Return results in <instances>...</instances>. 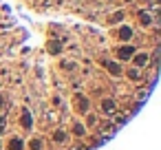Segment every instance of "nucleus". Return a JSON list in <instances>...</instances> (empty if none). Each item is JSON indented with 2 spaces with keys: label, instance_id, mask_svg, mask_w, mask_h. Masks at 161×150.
Listing matches in <instances>:
<instances>
[{
  "label": "nucleus",
  "instance_id": "39448f33",
  "mask_svg": "<svg viewBox=\"0 0 161 150\" xmlns=\"http://www.w3.org/2000/svg\"><path fill=\"white\" fill-rule=\"evenodd\" d=\"M11 148H13V150H22V141H18V139H13V141H11Z\"/></svg>",
  "mask_w": 161,
  "mask_h": 150
},
{
  "label": "nucleus",
  "instance_id": "7ed1b4c3",
  "mask_svg": "<svg viewBox=\"0 0 161 150\" xmlns=\"http://www.w3.org/2000/svg\"><path fill=\"white\" fill-rule=\"evenodd\" d=\"M130 53H132V49H130V46H126V49L119 51V58H130Z\"/></svg>",
  "mask_w": 161,
  "mask_h": 150
},
{
  "label": "nucleus",
  "instance_id": "20e7f679",
  "mask_svg": "<svg viewBox=\"0 0 161 150\" xmlns=\"http://www.w3.org/2000/svg\"><path fill=\"white\" fill-rule=\"evenodd\" d=\"M104 110H106V112H110V110H115V104H113V102H110V100H106V102H104Z\"/></svg>",
  "mask_w": 161,
  "mask_h": 150
},
{
  "label": "nucleus",
  "instance_id": "f257e3e1",
  "mask_svg": "<svg viewBox=\"0 0 161 150\" xmlns=\"http://www.w3.org/2000/svg\"><path fill=\"white\" fill-rule=\"evenodd\" d=\"M119 35H121V40H128V38L132 35V29H130V27H124V29L119 31Z\"/></svg>",
  "mask_w": 161,
  "mask_h": 150
},
{
  "label": "nucleus",
  "instance_id": "f03ea898",
  "mask_svg": "<svg viewBox=\"0 0 161 150\" xmlns=\"http://www.w3.org/2000/svg\"><path fill=\"white\" fill-rule=\"evenodd\" d=\"M135 62L141 66V64H146V62H148V55H146V53H139V55H137V60H135Z\"/></svg>",
  "mask_w": 161,
  "mask_h": 150
}]
</instances>
